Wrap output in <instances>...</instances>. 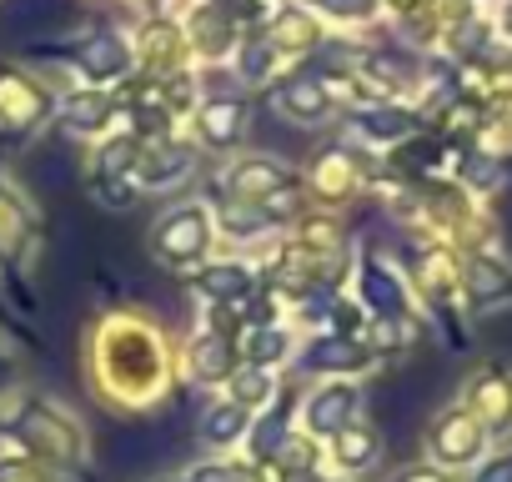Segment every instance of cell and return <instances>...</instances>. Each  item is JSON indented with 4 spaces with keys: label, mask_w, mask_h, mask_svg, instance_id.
Instances as JSON below:
<instances>
[{
    "label": "cell",
    "mask_w": 512,
    "mask_h": 482,
    "mask_svg": "<svg viewBox=\"0 0 512 482\" xmlns=\"http://www.w3.org/2000/svg\"><path fill=\"white\" fill-rule=\"evenodd\" d=\"M246 121H251V106L241 96H211L196 106V131L206 146H236L246 136Z\"/></svg>",
    "instance_id": "cell-9"
},
{
    "label": "cell",
    "mask_w": 512,
    "mask_h": 482,
    "mask_svg": "<svg viewBox=\"0 0 512 482\" xmlns=\"http://www.w3.org/2000/svg\"><path fill=\"white\" fill-rule=\"evenodd\" d=\"M206 236H211V226H206V216H201L196 206H181V211L161 216L156 231H151L156 252H161L166 262H191V257H201Z\"/></svg>",
    "instance_id": "cell-8"
},
{
    "label": "cell",
    "mask_w": 512,
    "mask_h": 482,
    "mask_svg": "<svg viewBox=\"0 0 512 482\" xmlns=\"http://www.w3.org/2000/svg\"><path fill=\"white\" fill-rule=\"evenodd\" d=\"M367 362V352L357 347V342H347V337H327V342H317L312 352H307V367L312 372H352V367H362Z\"/></svg>",
    "instance_id": "cell-16"
},
{
    "label": "cell",
    "mask_w": 512,
    "mask_h": 482,
    "mask_svg": "<svg viewBox=\"0 0 512 482\" xmlns=\"http://www.w3.org/2000/svg\"><path fill=\"white\" fill-rule=\"evenodd\" d=\"M106 372L121 392H136L146 397L156 382H161V352H156V337L141 332V327H111L106 332Z\"/></svg>",
    "instance_id": "cell-1"
},
{
    "label": "cell",
    "mask_w": 512,
    "mask_h": 482,
    "mask_svg": "<svg viewBox=\"0 0 512 482\" xmlns=\"http://www.w3.org/2000/svg\"><path fill=\"white\" fill-rule=\"evenodd\" d=\"M181 31H186V46H191V56H201V61H231V51L241 46V26L216 6V0H196V6L186 11V21H181Z\"/></svg>",
    "instance_id": "cell-3"
},
{
    "label": "cell",
    "mask_w": 512,
    "mask_h": 482,
    "mask_svg": "<svg viewBox=\"0 0 512 482\" xmlns=\"http://www.w3.org/2000/svg\"><path fill=\"white\" fill-rule=\"evenodd\" d=\"M26 437H31L36 447L56 452V457H71V452H76V447H71V432H66L61 422H51L46 412H26Z\"/></svg>",
    "instance_id": "cell-21"
},
{
    "label": "cell",
    "mask_w": 512,
    "mask_h": 482,
    "mask_svg": "<svg viewBox=\"0 0 512 482\" xmlns=\"http://www.w3.org/2000/svg\"><path fill=\"white\" fill-rule=\"evenodd\" d=\"M201 287H206L211 297L231 302V297H241V292H246V272H241V267H211V272L201 277Z\"/></svg>",
    "instance_id": "cell-24"
},
{
    "label": "cell",
    "mask_w": 512,
    "mask_h": 482,
    "mask_svg": "<svg viewBox=\"0 0 512 482\" xmlns=\"http://www.w3.org/2000/svg\"><path fill=\"white\" fill-rule=\"evenodd\" d=\"M26 241V216L16 211V201L0 196V252H16Z\"/></svg>",
    "instance_id": "cell-27"
},
{
    "label": "cell",
    "mask_w": 512,
    "mask_h": 482,
    "mask_svg": "<svg viewBox=\"0 0 512 482\" xmlns=\"http://www.w3.org/2000/svg\"><path fill=\"white\" fill-rule=\"evenodd\" d=\"M111 116H116V101H111L101 86L71 91V96L61 101V131H66V136H96V131L111 126Z\"/></svg>",
    "instance_id": "cell-10"
},
{
    "label": "cell",
    "mask_w": 512,
    "mask_h": 482,
    "mask_svg": "<svg viewBox=\"0 0 512 482\" xmlns=\"http://www.w3.org/2000/svg\"><path fill=\"white\" fill-rule=\"evenodd\" d=\"M502 287H507V282H502V272H497V267H487V262H477V267H472V292H477V297H497Z\"/></svg>",
    "instance_id": "cell-32"
},
{
    "label": "cell",
    "mask_w": 512,
    "mask_h": 482,
    "mask_svg": "<svg viewBox=\"0 0 512 482\" xmlns=\"http://www.w3.org/2000/svg\"><path fill=\"white\" fill-rule=\"evenodd\" d=\"M402 482H442V477H437V472H407Z\"/></svg>",
    "instance_id": "cell-36"
},
{
    "label": "cell",
    "mask_w": 512,
    "mask_h": 482,
    "mask_svg": "<svg viewBox=\"0 0 512 482\" xmlns=\"http://www.w3.org/2000/svg\"><path fill=\"white\" fill-rule=\"evenodd\" d=\"M0 382H6V362H0Z\"/></svg>",
    "instance_id": "cell-38"
},
{
    "label": "cell",
    "mask_w": 512,
    "mask_h": 482,
    "mask_svg": "<svg viewBox=\"0 0 512 482\" xmlns=\"http://www.w3.org/2000/svg\"><path fill=\"white\" fill-rule=\"evenodd\" d=\"M362 297H367L377 312H397V307H402V287H397L382 267H367V272H362Z\"/></svg>",
    "instance_id": "cell-22"
},
{
    "label": "cell",
    "mask_w": 512,
    "mask_h": 482,
    "mask_svg": "<svg viewBox=\"0 0 512 482\" xmlns=\"http://www.w3.org/2000/svg\"><path fill=\"white\" fill-rule=\"evenodd\" d=\"M231 186L241 191V201H267L287 186V166L272 161V156H256V161H241L231 171Z\"/></svg>",
    "instance_id": "cell-13"
},
{
    "label": "cell",
    "mask_w": 512,
    "mask_h": 482,
    "mask_svg": "<svg viewBox=\"0 0 512 482\" xmlns=\"http://www.w3.org/2000/svg\"><path fill=\"white\" fill-rule=\"evenodd\" d=\"M191 156H196V151L181 146V141H156L151 151L136 156V171H141L146 186H176L181 176H191V166H196Z\"/></svg>",
    "instance_id": "cell-12"
},
{
    "label": "cell",
    "mask_w": 512,
    "mask_h": 482,
    "mask_svg": "<svg viewBox=\"0 0 512 482\" xmlns=\"http://www.w3.org/2000/svg\"><path fill=\"white\" fill-rule=\"evenodd\" d=\"M317 181H322V191H327V196H342V186L352 181V166H347V156H327V161L317 166Z\"/></svg>",
    "instance_id": "cell-29"
},
{
    "label": "cell",
    "mask_w": 512,
    "mask_h": 482,
    "mask_svg": "<svg viewBox=\"0 0 512 482\" xmlns=\"http://www.w3.org/2000/svg\"><path fill=\"white\" fill-rule=\"evenodd\" d=\"M352 392L347 387H327V392H317L312 402H307V422H312V432H342L347 427V417H352Z\"/></svg>",
    "instance_id": "cell-15"
},
{
    "label": "cell",
    "mask_w": 512,
    "mask_h": 482,
    "mask_svg": "<svg viewBox=\"0 0 512 482\" xmlns=\"http://www.w3.org/2000/svg\"><path fill=\"white\" fill-rule=\"evenodd\" d=\"M231 392H236V402H256V397H267V377L262 372H241L231 382Z\"/></svg>",
    "instance_id": "cell-33"
},
{
    "label": "cell",
    "mask_w": 512,
    "mask_h": 482,
    "mask_svg": "<svg viewBox=\"0 0 512 482\" xmlns=\"http://www.w3.org/2000/svg\"><path fill=\"white\" fill-rule=\"evenodd\" d=\"M191 482H231V472H226V467H196Z\"/></svg>",
    "instance_id": "cell-34"
},
{
    "label": "cell",
    "mask_w": 512,
    "mask_h": 482,
    "mask_svg": "<svg viewBox=\"0 0 512 482\" xmlns=\"http://www.w3.org/2000/svg\"><path fill=\"white\" fill-rule=\"evenodd\" d=\"M287 352V337L282 332H256L251 342H246V357L251 362H272V357H282Z\"/></svg>",
    "instance_id": "cell-30"
},
{
    "label": "cell",
    "mask_w": 512,
    "mask_h": 482,
    "mask_svg": "<svg viewBox=\"0 0 512 482\" xmlns=\"http://www.w3.org/2000/svg\"><path fill=\"white\" fill-rule=\"evenodd\" d=\"M282 61H287V56H282L262 31H246L241 46L231 51L236 81H246V86H267V81H277V76H282Z\"/></svg>",
    "instance_id": "cell-11"
},
{
    "label": "cell",
    "mask_w": 512,
    "mask_h": 482,
    "mask_svg": "<svg viewBox=\"0 0 512 482\" xmlns=\"http://www.w3.org/2000/svg\"><path fill=\"white\" fill-rule=\"evenodd\" d=\"M277 111H282L292 126H312V121L332 116V86H327V76H317V71L282 76V86H277Z\"/></svg>",
    "instance_id": "cell-7"
},
{
    "label": "cell",
    "mask_w": 512,
    "mask_h": 482,
    "mask_svg": "<svg viewBox=\"0 0 512 482\" xmlns=\"http://www.w3.org/2000/svg\"><path fill=\"white\" fill-rule=\"evenodd\" d=\"M71 66H76L81 81L106 86V81H121V76L136 66V46H131V36L101 26V31H91V36H81V41L71 46Z\"/></svg>",
    "instance_id": "cell-2"
},
{
    "label": "cell",
    "mask_w": 512,
    "mask_h": 482,
    "mask_svg": "<svg viewBox=\"0 0 512 482\" xmlns=\"http://www.w3.org/2000/svg\"><path fill=\"white\" fill-rule=\"evenodd\" d=\"M357 126H362V136H377V141H402V136H412V116H407L402 106H367V111L357 116Z\"/></svg>",
    "instance_id": "cell-17"
},
{
    "label": "cell",
    "mask_w": 512,
    "mask_h": 482,
    "mask_svg": "<svg viewBox=\"0 0 512 482\" xmlns=\"http://www.w3.org/2000/svg\"><path fill=\"white\" fill-rule=\"evenodd\" d=\"M206 442H231L241 427H246V407L241 402H226V407H216V412H206Z\"/></svg>",
    "instance_id": "cell-23"
},
{
    "label": "cell",
    "mask_w": 512,
    "mask_h": 482,
    "mask_svg": "<svg viewBox=\"0 0 512 482\" xmlns=\"http://www.w3.org/2000/svg\"><path fill=\"white\" fill-rule=\"evenodd\" d=\"M136 66L141 71H151L156 81H166V76H176L181 71V61L191 56V46H186V31L176 26V21H166V16H151L141 31H136Z\"/></svg>",
    "instance_id": "cell-4"
},
{
    "label": "cell",
    "mask_w": 512,
    "mask_h": 482,
    "mask_svg": "<svg viewBox=\"0 0 512 482\" xmlns=\"http://www.w3.org/2000/svg\"><path fill=\"white\" fill-rule=\"evenodd\" d=\"M136 156H141V146H136L131 136H126V141H111V146L101 151V176H106V181H116L121 171H131V166H136Z\"/></svg>",
    "instance_id": "cell-25"
},
{
    "label": "cell",
    "mask_w": 512,
    "mask_h": 482,
    "mask_svg": "<svg viewBox=\"0 0 512 482\" xmlns=\"http://www.w3.org/2000/svg\"><path fill=\"white\" fill-rule=\"evenodd\" d=\"M46 111H51V91H46L36 76H26V71H16V66H0V126L26 131V126H36Z\"/></svg>",
    "instance_id": "cell-6"
},
{
    "label": "cell",
    "mask_w": 512,
    "mask_h": 482,
    "mask_svg": "<svg viewBox=\"0 0 512 482\" xmlns=\"http://www.w3.org/2000/svg\"><path fill=\"white\" fill-rule=\"evenodd\" d=\"M482 482H512V462H502V467H492Z\"/></svg>",
    "instance_id": "cell-35"
},
{
    "label": "cell",
    "mask_w": 512,
    "mask_h": 482,
    "mask_svg": "<svg viewBox=\"0 0 512 482\" xmlns=\"http://www.w3.org/2000/svg\"><path fill=\"white\" fill-rule=\"evenodd\" d=\"M302 6L317 11L322 21H337V26H367L382 11V0H302Z\"/></svg>",
    "instance_id": "cell-18"
},
{
    "label": "cell",
    "mask_w": 512,
    "mask_h": 482,
    "mask_svg": "<svg viewBox=\"0 0 512 482\" xmlns=\"http://www.w3.org/2000/svg\"><path fill=\"white\" fill-rule=\"evenodd\" d=\"M477 442H482V432H477L467 417H442L437 432H432V452L447 457V462H467V457H477Z\"/></svg>",
    "instance_id": "cell-14"
},
{
    "label": "cell",
    "mask_w": 512,
    "mask_h": 482,
    "mask_svg": "<svg viewBox=\"0 0 512 482\" xmlns=\"http://www.w3.org/2000/svg\"><path fill=\"white\" fill-rule=\"evenodd\" d=\"M6 482H31V472H11V477H6Z\"/></svg>",
    "instance_id": "cell-37"
},
{
    "label": "cell",
    "mask_w": 512,
    "mask_h": 482,
    "mask_svg": "<svg viewBox=\"0 0 512 482\" xmlns=\"http://www.w3.org/2000/svg\"><path fill=\"white\" fill-rule=\"evenodd\" d=\"M256 457H272V452H282L287 447V412H272L262 427H256Z\"/></svg>",
    "instance_id": "cell-26"
},
{
    "label": "cell",
    "mask_w": 512,
    "mask_h": 482,
    "mask_svg": "<svg viewBox=\"0 0 512 482\" xmlns=\"http://www.w3.org/2000/svg\"><path fill=\"white\" fill-rule=\"evenodd\" d=\"M377 452H382V442H377V432H357V427H342L337 432V457L347 462V467H372L377 462Z\"/></svg>",
    "instance_id": "cell-19"
},
{
    "label": "cell",
    "mask_w": 512,
    "mask_h": 482,
    "mask_svg": "<svg viewBox=\"0 0 512 482\" xmlns=\"http://www.w3.org/2000/svg\"><path fill=\"white\" fill-rule=\"evenodd\" d=\"M221 221H226V231H236V236H251V231H262L272 216H267L262 206H226V216H221Z\"/></svg>",
    "instance_id": "cell-28"
},
{
    "label": "cell",
    "mask_w": 512,
    "mask_h": 482,
    "mask_svg": "<svg viewBox=\"0 0 512 482\" xmlns=\"http://www.w3.org/2000/svg\"><path fill=\"white\" fill-rule=\"evenodd\" d=\"M262 36H267L282 56H312V51L327 41L322 16H317V11H307L302 0H292V6H272V16H267Z\"/></svg>",
    "instance_id": "cell-5"
},
{
    "label": "cell",
    "mask_w": 512,
    "mask_h": 482,
    "mask_svg": "<svg viewBox=\"0 0 512 482\" xmlns=\"http://www.w3.org/2000/svg\"><path fill=\"white\" fill-rule=\"evenodd\" d=\"M71 176H76V171L66 166V156H36V181H41V186L56 191V186H66Z\"/></svg>",
    "instance_id": "cell-31"
},
{
    "label": "cell",
    "mask_w": 512,
    "mask_h": 482,
    "mask_svg": "<svg viewBox=\"0 0 512 482\" xmlns=\"http://www.w3.org/2000/svg\"><path fill=\"white\" fill-rule=\"evenodd\" d=\"M226 372H231V342L216 337V332L201 337V342H196V377H201V382H216V377H226Z\"/></svg>",
    "instance_id": "cell-20"
}]
</instances>
